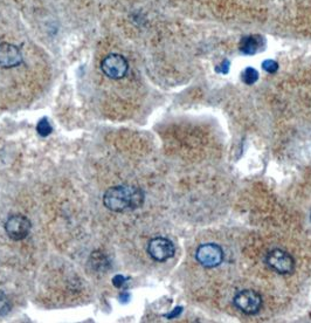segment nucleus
Here are the masks:
<instances>
[{"label": "nucleus", "instance_id": "1", "mask_svg": "<svg viewBox=\"0 0 311 323\" xmlns=\"http://www.w3.org/2000/svg\"><path fill=\"white\" fill-rule=\"evenodd\" d=\"M144 203V194L140 189L129 185H117L108 189L103 195V204L113 212L136 210Z\"/></svg>", "mask_w": 311, "mask_h": 323}, {"label": "nucleus", "instance_id": "2", "mask_svg": "<svg viewBox=\"0 0 311 323\" xmlns=\"http://www.w3.org/2000/svg\"><path fill=\"white\" fill-rule=\"evenodd\" d=\"M101 69L108 77L119 80L124 77L129 70L126 59L120 54H109L101 63Z\"/></svg>", "mask_w": 311, "mask_h": 323}, {"label": "nucleus", "instance_id": "3", "mask_svg": "<svg viewBox=\"0 0 311 323\" xmlns=\"http://www.w3.org/2000/svg\"><path fill=\"white\" fill-rule=\"evenodd\" d=\"M195 259L206 268H213L222 262L224 252L221 247L215 244H202L196 249Z\"/></svg>", "mask_w": 311, "mask_h": 323}, {"label": "nucleus", "instance_id": "4", "mask_svg": "<svg viewBox=\"0 0 311 323\" xmlns=\"http://www.w3.org/2000/svg\"><path fill=\"white\" fill-rule=\"evenodd\" d=\"M234 305L239 311L247 315H254L260 311L262 298L258 293L251 289H245L234 296Z\"/></svg>", "mask_w": 311, "mask_h": 323}, {"label": "nucleus", "instance_id": "5", "mask_svg": "<svg viewBox=\"0 0 311 323\" xmlns=\"http://www.w3.org/2000/svg\"><path fill=\"white\" fill-rule=\"evenodd\" d=\"M31 221L27 217L21 214L11 215L5 223V231L11 239L19 241L25 239L31 231Z\"/></svg>", "mask_w": 311, "mask_h": 323}, {"label": "nucleus", "instance_id": "6", "mask_svg": "<svg viewBox=\"0 0 311 323\" xmlns=\"http://www.w3.org/2000/svg\"><path fill=\"white\" fill-rule=\"evenodd\" d=\"M176 249L175 245L172 244L171 240L166 239V238H155L149 243V246H147V253L149 256L152 258L153 260L159 261V262H163V261H166L175 256Z\"/></svg>", "mask_w": 311, "mask_h": 323}, {"label": "nucleus", "instance_id": "7", "mask_svg": "<svg viewBox=\"0 0 311 323\" xmlns=\"http://www.w3.org/2000/svg\"><path fill=\"white\" fill-rule=\"evenodd\" d=\"M267 265L278 274H289L294 269V259L289 253L282 250H274L268 253Z\"/></svg>", "mask_w": 311, "mask_h": 323}, {"label": "nucleus", "instance_id": "8", "mask_svg": "<svg viewBox=\"0 0 311 323\" xmlns=\"http://www.w3.org/2000/svg\"><path fill=\"white\" fill-rule=\"evenodd\" d=\"M22 64V54L15 45L2 42L0 44V67L14 68Z\"/></svg>", "mask_w": 311, "mask_h": 323}, {"label": "nucleus", "instance_id": "9", "mask_svg": "<svg viewBox=\"0 0 311 323\" xmlns=\"http://www.w3.org/2000/svg\"><path fill=\"white\" fill-rule=\"evenodd\" d=\"M264 47V40L260 35H248L242 38L240 42V51L244 54L253 55Z\"/></svg>", "mask_w": 311, "mask_h": 323}, {"label": "nucleus", "instance_id": "10", "mask_svg": "<svg viewBox=\"0 0 311 323\" xmlns=\"http://www.w3.org/2000/svg\"><path fill=\"white\" fill-rule=\"evenodd\" d=\"M90 263L95 269L106 270L109 267V260L101 252H94L90 257Z\"/></svg>", "mask_w": 311, "mask_h": 323}, {"label": "nucleus", "instance_id": "11", "mask_svg": "<svg viewBox=\"0 0 311 323\" xmlns=\"http://www.w3.org/2000/svg\"><path fill=\"white\" fill-rule=\"evenodd\" d=\"M37 131L40 136L46 137V136L51 135V132L53 131V128H52L51 123H49V121L47 119H42L38 122Z\"/></svg>", "mask_w": 311, "mask_h": 323}, {"label": "nucleus", "instance_id": "12", "mask_svg": "<svg viewBox=\"0 0 311 323\" xmlns=\"http://www.w3.org/2000/svg\"><path fill=\"white\" fill-rule=\"evenodd\" d=\"M258 79V73L257 70H255L254 68H247L244 71V75H242V80H244V82L246 84H253L257 81Z\"/></svg>", "mask_w": 311, "mask_h": 323}, {"label": "nucleus", "instance_id": "13", "mask_svg": "<svg viewBox=\"0 0 311 323\" xmlns=\"http://www.w3.org/2000/svg\"><path fill=\"white\" fill-rule=\"evenodd\" d=\"M9 311H11V303L8 301V298L4 292L0 290V316L8 314Z\"/></svg>", "mask_w": 311, "mask_h": 323}, {"label": "nucleus", "instance_id": "14", "mask_svg": "<svg viewBox=\"0 0 311 323\" xmlns=\"http://www.w3.org/2000/svg\"><path fill=\"white\" fill-rule=\"evenodd\" d=\"M262 68L268 73H275L278 69V64L274 60H266L262 64Z\"/></svg>", "mask_w": 311, "mask_h": 323}, {"label": "nucleus", "instance_id": "15", "mask_svg": "<svg viewBox=\"0 0 311 323\" xmlns=\"http://www.w3.org/2000/svg\"><path fill=\"white\" fill-rule=\"evenodd\" d=\"M126 280L127 279L125 278V276H123V275H121V274H119V275L114 276L113 283H114L115 287H117V288H121V287H123L124 283L126 282Z\"/></svg>", "mask_w": 311, "mask_h": 323}, {"label": "nucleus", "instance_id": "16", "mask_svg": "<svg viewBox=\"0 0 311 323\" xmlns=\"http://www.w3.org/2000/svg\"><path fill=\"white\" fill-rule=\"evenodd\" d=\"M229 70V61L228 60H224L222 64L217 68L218 73H222V74H227Z\"/></svg>", "mask_w": 311, "mask_h": 323}, {"label": "nucleus", "instance_id": "17", "mask_svg": "<svg viewBox=\"0 0 311 323\" xmlns=\"http://www.w3.org/2000/svg\"><path fill=\"white\" fill-rule=\"evenodd\" d=\"M182 312H183V308H182V307H177V308H175V311H173L172 313H170V314H166V315H165V318H168V319H175V318H177V316H178Z\"/></svg>", "mask_w": 311, "mask_h": 323}, {"label": "nucleus", "instance_id": "18", "mask_svg": "<svg viewBox=\"0 0 311 323\" xmlns=\"http://www.w3.org/2000/svg\"><path fill=\"white\" fill-rule=\"evenodd\" d=\"M120 299L122 300V301H126L127 299H130V295L127 294V293H122V294L120 295Z\"/></svg>", "mask_w": 311, "mask_h": 323}]
</instances>
